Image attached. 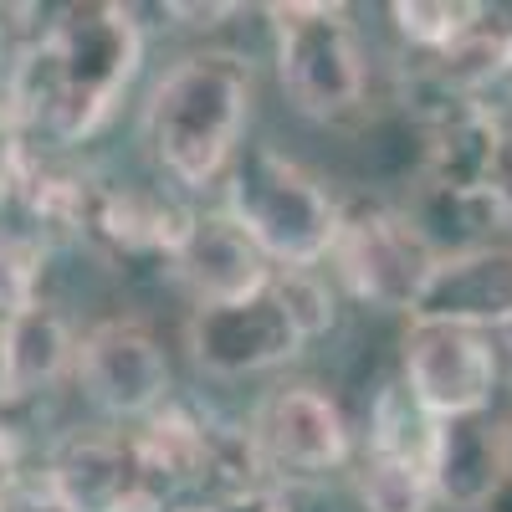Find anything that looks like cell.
Listing matches in <instances>:
<instances>
[{
	"label": "cell",
	"mask_w": 512,
	"mask_h": 512,
	"mask_svg": "<svg viewBox=\"0 0 512 512\" xmlns=\"http://www.w3.org/2000/svg\"><path fill=\"white\" fill-rule=\"evenodd\" d=\"M139 26L123 6H72L47 36L31 41L6 82L16 128H41L77 144L103 128L128 77L139 72Z\"/></svg>",
	"instance_id": "1"
},
{
	"label": "cell",
	"mask_w": 512,
	"mask_h": 512,
	"mask_svg": "<svg viewBox=\"0 0 512 512\" xmlns=\"http://www.w3.org/2000/svg\"><path fill=\"white\" fill-rule=\"evenodd\" d=\"M251 98L256 77L251 62H241L236 52H195L175 62L154 82L144 108V139L154 164L185 190L221 180L241 149Z\"/></svg>",
	"instance_id": "2"
},
{
	"label": "cell",
	"mask_w": 512,
	"mask_h": 512,
	"mask_svg": "<svg viewBox=\"0 0 512 512\" xmlns=\"http://www.w3.org/2000/svg\"><path fill=\"white\" fill-rule=\"evenodd\" d=\"M333 323V297L318 272H272L267 287H256L241 303L195 308L185 338L205 374L241 379L262 374L303 354L308 338Z\"/></svg>",
	"instance_id": "3"
},
{
	"label": "cell",
	"mask_w": 512,
	"mask_h": 512,
	"mask_svg": "<svg viewBox=\"0 0 512 512\" xmlns=\"http://www.w3.org/2000/svg\"><path fill=\"white\" fill-rule=\"evenodd\" d=\"M226 216L267 256L272 272H313L338 241V205L303 164L277 149H246L226 175Z\"/></svg>",
	"instance_id": "4"
},
{
	"label": "cell",
	"mask_w": 512,
	"mask_h": 512,
	"mask_svg": "<svg viewBox=\"0 0 512 512\" xmlns=\"http://www.w3.org/2000/svg\"><path fill=\"white\" fill-rule=\"evenodd\" d=\"M277 31V72L282 93L303 118H344L364 103V47L344 6L323 0H292V6H267Z\"/></svg>",
	"instance_id": "5"
},
{
	"label": "cell",
	"mask_w": 512,
	"mask_h": 512,
	"mask_svg": "<svg viewBox=\"0 0 512 512\" xmlns=\"http://www.w3.org/2000/svg\"><path fill=\"white\" fill-rule=\"evenodd\" d=\"M333 256H338V272H344L349 292L390 313H415L441 262V251L425 241V231L410 216L379 210V205L344 216Z\"/></svg>",
	"instance_id": "6"
},
{
	"label": "cell",
	"mask_w": 512,
	"mask_h": 512,
	"mask_svg": "<svg viewBox=\"0 0 512 512\" xmlns=\"http://www.w3.org/2000/svg\"><path fill=\"white\" fill-rule=\"evenodd\" d=\"M492 390H497L492 333L446 323V318H410V328H405V395L436 425L487 415Z\"/></svg>",
	"instance_id": "7"
},
{
	"label": "cell",
	"mask_w": 512,
	"mask_h": 512,
	"mask_svg": "<svg viewBox=\"0 0 512 512\" xmlns=\"http://www.w3.org/2000/svg\"><path fill=\"white\" fill-rule=\"evenodd\" d=\"M72 369H77L82 395L113 420H149L169 400V354L134 318L98 323L77 344Z\"/></svg>",
	"instance_id": "8"
},
{
	"label": "cell",
	"mask_w": 512,
	"mask_h": 512,
	"mask_svg": "<svg viewBox=\"0 0 512 512\" xmlns=\"http://www.w3.org/2000/svg\"><path fill=\"white\" fill-rule=\"evenodd\" d=\"M251 446L277 472H333L349 461V420L313 384H287L256 405Z\"/></svg>",
	"instance_id": "9"
},
{
	"label": "cell",
	"mask_w": 512,
	"mask_h": 512,
	"mask_svg": "<svg viewBox=\"0 0 512 512\" xmlns=\"http://www.w3.org/2000/svg\"><path fill=\"white\" fill-rule=\"evenodd\" d=\"M175 262V282L195 297V308H221V303H241L256 287H267L272 267L267 256L246 241V231L216 210V216H195L185 241L169 251Z\"/></svg>",
	"instance_id": "10"
},
{
	"label": "cell",
	"mask_w": 512,
	"mask_h": 512,
	"mask_svg": "<svg viewBox=\"0 0 512 512\" xmlns=\"http://www.w3.org/2000/svg\"><path fill=\"white\" fill-rule=\"evenodd\" d=\"M52 482L72 512H159L164 487L144 472L134 446L113 436H77L52 466Z\"/></svg>",
	"instance_id": "11"
},
{
	"label": "cell",
	"mask_w": 512,
	"mask_h": 512,
	"mask_svg": "<svg viewBox=\"0 0 512 512\" xmlns=\"http://www.w3.org/2000/svg\"><path fill=\"white\" fill-rule=\"evenodd\" d=\"M410 318H446L466 328H507L512 323V246H472L446 256L431 272L420 308Z\"/></svg>",
	"instance_id": "12"
},
{
	"label": "cell",
	"mask_w": 512,
	"mask_h": 512,
	"mask_svg": "<svg viewBox=\"0 0 512 512\" xmlns=\"http://www.w3.org/2000/svg\"><path fill=\"white\" fill-rule=\"evenodd\" d=\"M512 472V431L492 425L487 415H466L436 425V451H431V482L436 497L451 507L477 512L497 497V487Z\"/></svg>",
	"instance_id": "13"
},
{
	"label": "cell",
	"mask_w": 512,
	"mask_h": 512,
	"mask_svg": "<svg viewBox=\"0 0 512 512\" xmlns=\"http://www.w3.org/2000/svg\"><path fill=\"white\" fill-rule=\"evenodd\" d=\"M77 359V338L67 318L47 303H26L0 323V384L6 400H21L41 384H52L67 364Z\"/></svg>",
	"instance_id": "14"
},
{
	"label": "cell",
	"mask_w": 512,
	"mask_h": 512,
	"mask_svg": "<svg viewBox=\"0 0 512 512\" xmlns=\"http://www.w3.org/2000/svg\"><path fill=\"white\" fill-rule=\"evenodd\" d=\"M507 72H512V26H487L482 21L477 31H466L451 52L436 57L431 82L446 88V93H456V98H466V93L492 88V82L507 77Z\"/></svg>",
	"instance_id": "15"
},
{
	"label": "cell",
	"mask_w": 512,
	"mask_h": 512,
	"mask_svg": "<svg viewBox=\"0 0 512 512\" xmlns=\"http://www.w3.org/2000/svg\"><path fill=\"white\" fill-rule=\"evenodd\" d=\"M354 487H359L364 512H425L436 497L431 466H420L410 456H384V451L364 456Z\"/></svg>",
	"instance_id": "16"
},
{
	"label": "cell",
	"mask_w": 512,
	"mask_h": 512,
	"mask_svg": "<svg viewBox=\"0 0 512 512\" xmlns=\"http://www.w3.org/2000/svg\"><path fill=\"white\" fill-rule=\"evenodd\" d=\"M390 16H395V26H400V36L410 41V47H425L436 57L451 52L466 31H477L487 21V11L477 6V0H456V6L451 0H395Z\"/></svg>",
	"instance_id": "17"
},
{
	"label": "cell",
	"mask_w": 512,
	"mask_h": 512,
	"mask_svg": "<svg viewBox=\"0 0 512 512\" xmlns=\"http://www.w3.org/2000/svg\"><path fill=\"white\" fill-rule=\"evenodd\" d=\"M0 512H72L52 472H16L0 482Z\"/></svg>",
	"instance_id": "18"
},
{
	"label": "cell",
	"mask_w": 512,
	"mask_h": 512,
	"mask_svg": "<svg viewBox=\"0 0 512 512\" xmlns=\"http://www.w3.org/2000/svg\"><path fill=\"white\" fill-rule=\"evenodd\" d=\"M477 190L502 210V216H512V128H497V123H492V139H487V159H482Z\"/></svg>",
	"instance_id": "19"
},
{
	"label": "cell",
	"mask_w": 512,
	"mask_h": 512,
	"mask_svg": "<svg viewBox=\"0 0 512 512\" xmlns=\"http://www.w3.org/2000/svg\"><path fill=\"white\" fill-rule=\"evenodd\" d=\"M31 297V251L16 246V241H0V323L11 313H21Z\"/></svg>",
	"instance_id": "20"
},
{
	"label": "cell",
	"mask_w": 512,
	"mask_h": 512,
	"mask_svg": "<svg viewBox=\"0 0 512 512\" xmlns=\"http://www.w3.org/2000/svg\"><path fill=\"white\" fill-rule=\"evenodd\" d=\"M16 159H21V149H16V118H11L6 98H0V185L11 180V169H16Z\"/></svg>",
	"instance_id": "21"
},
{
	"label": "cell",
	"mask_w": 512,
	"mask_h": 512,
	"mask_svg": "<svg viewBox=\"0 0 512 512\" xmlns=\"http://www.w3.org/2000/svg\"><path fill=\"white\" fill-rule=\"evenodd\" d=\"M21 472V436L11 431L6 420H0V482Z\"/></svg>",
	"instance_id": "22"
},
{
	"label": "cell",
	"mask_w": 512,
	"mask_h": 512,
	"mask_svg": "<svg viewBox=\"0 0 512 512\" xmlns=\"http://www.w3.org/2000/svg\"><path fill=\"white\" fill-rule=\"evenodd\" d=\"M180 512H216V507H180Z\"/></svg>",
	"instance_id": "23"
},
{
	"label": "cell",
	"mask_w": 512,
	"mask_h": 512,
	"mask_svg": "<svg viewBox=\"0 0 512 512\" xmlns=\"http://www.w3.org/2000/svg\"><path fill=\"white\" fill-rule=\"evenodd\" d=\"M0 400H6V384H0Z\"/></svg>",
	"instance_id": "24"
}]
</instances>
